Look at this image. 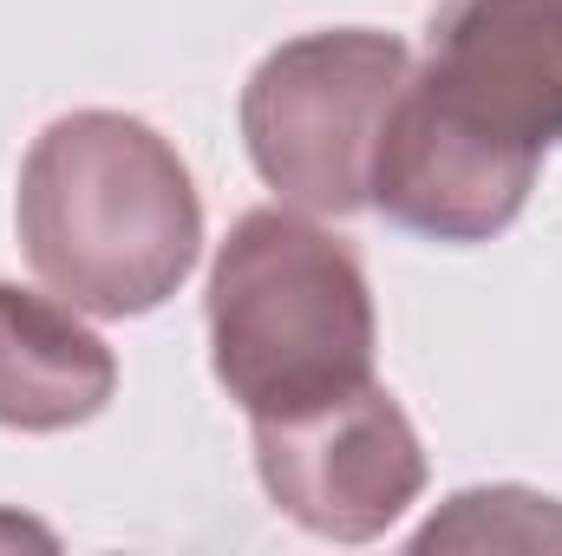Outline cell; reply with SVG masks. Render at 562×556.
Returning <instances> with one entry per match:
<instances>
[{
  "mask_svg": "<svg viewBox=\"0 0 562 556\" xmlns=\"http://www.w3.org/2000/svg\"><path fill=\"white\" fill-rule=\"evenodd\" d=\"M13 230L53 294L125 321L190 281L203 256V197L177 144L144 119L66 112L20 164Z\"/></svg>",
  "mask_w": 562,
  "mask_h": 556,
  "instance_id": "obj_2",
  "label": "cell"
},
{
  "mask_svg": "<svg viewBox=\"0 0 562 556\" xmlns=\"http://www.w3.org/2000/svg\"><path fill=\"white\" fill-rule=\"evenodd\" d=\"M373 288L334 230L262 203L236 216L210 269V367L249 419L301 413L373 380Z\"/></svg>",
  "mask_w": 562,
  "mask_h": 556,
  "instance_id": "obj_3",
  "label": "cell"
},
{
  "mask_svg": "<svg viewBox=\"0 0 562 556\" xmlns=\"http://www.w3.org/2000/svg\"><path fill=\"white\" fill-rule=\"evenodd\" d=\"M119 393V354L86 327V308L0 281V425L72 432Z\"/></svg>",
  "mask_w": 562,
  "mask_h": 556,
  "instance_id": "obj_6",
  "label": "cell"
},
{
  "mask_svg": "<svg viewBox=\"0 0 562 556\" xmlns=\"http://www.w3.org/2000/svg\"><path fill=\"white\" fill-rule=\"evenodd\" d=\"M413 73V46L380 26H321L281 40L243 86V144L288 210L353 216L373 190V151Z\"/></svg>",
  "mask_w": 562,
  "mask_h": 556,
  "instance_id": "obj_4",
  "label": "cell"
},
{
  "mask_svg": "<svg viewBox=\"0 0 562 556\" xmlns=\"http://www.w3.org/2000/svg\"><path fill=\"white\" fill-rule=\"evenodd\" d=\"M249 432L262 491L307 537L373 544L425 491V445L380 380L301 413L249 419Z\"/></svg>",
  "mask_w": 562,
  "mask_h": 556,
  "instance_id": "obj_5",
  "label": "cell"
},
{
  "mask_svg": "<svg viewBox=\"0 0 562 556\" xmlns=\"http://www.w3.org/2000/svg\"><path fill=\"white\" fill-rule=\"evenodd\" d=\"M543 537H562L557 498L497 485V491H458L451 511L419 531V551L431 544H543Z\"/></svg>",
  "mask_w": 562,
  "mask_h": 556,
  "instance_id": "obj_7",
  "label": "cell"
},
{
  "mask_svg": "<svg viewBox=\"0 0 562 556\" xmlns=\"http://www.w3.org/2000/svg\"><path fill=\"white\" fill-rule=\"evenodd\" d=\"M557 144L562 0H445L386 112L367 203L425 243H491Z\"/></svg>",
  "mask_w": 562,
  "mask_h": 556,
  "instance_id": "obj_1",
  "label": "cell"
}]
</instances>
